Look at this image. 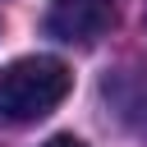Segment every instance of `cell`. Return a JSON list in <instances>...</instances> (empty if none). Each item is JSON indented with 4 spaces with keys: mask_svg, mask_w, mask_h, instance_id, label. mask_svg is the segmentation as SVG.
I'll return each mask as SVG.
<instances>
[{
    "mask_svg": "<svg viewBox=\"0 0 147 147\" xmlns=\"http://www.w3.org/2000/svg\"><path fill=\"white\" fill-rule=\"evenodd\" d=\"M41 147H87V142H78L74 133H55L51 142H41Z\"/></svg>",
    "mask_w": 147,
    "mask_h": 147,
    "instance_id": "obj_3",
    "label": "cell"
},
{
    "mask_svg": "<svg viewBox=\"0 0 147 147\" xmlns=\"http://www.w3.org/2000/svg\"><path fill=\"white\" fill-rule=\"evenodd\" d=\"M74 92V74L55 55H23L0 69V124H37Z\"/></svg>",
    "mask_w": 147,
    "mask_h": 147,
    "instance_id": "obj_1",
    "label": "cell"
},
{
    "mask_svg": "<svg viewBox=\"0 0 147 147\" xmlns=\"http://www.w3.org/2000/svg\"><path fill=\"white\" fill-rule=\"evenodd\" d=\"M115 5L110 0H51L46 9V32L69 46H92L110 32Z\"/></svg>",
    "mask_w": 147,
    "mask_h": 147,
    "instance_id": "obj_2",
    "label": "cell"
}]
</instances>
